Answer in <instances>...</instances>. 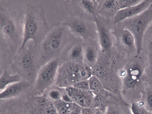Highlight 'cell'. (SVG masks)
<instances>
[{"instance_id":"4","label":"cell","mask_w":152,"mask_h":114,"mask_svg":"<svg viewBox=\"0 0 152 114\" xmlns=\"http://www.w3.org/2000/svg\"><path fill=\"white\" fill-rule=\"evenodd\" d=\"M152 22V4L141 13L121 22L123 24L124 28L128 30L133 35L137 54L142 49L145 33Z\"/></svg>"},{"instance_id":"25","label":"cell","mask_w":152,"mask_h":114,"mask_svg":"<svg viewBox=\"0 0 152 114\" xmlns=\"http://www.w3.org/2000/svg\"><path fill=\"white\" fill-rule=\"evenodd\" d=\"M103 8L108 10L117 9L118 11L117 0H105L102 4Z\"/></svg>"},{"instance_id":"22","label":"cell","mask_w":152,"mask_h":114,"mask_svg":"<svg viewBox=\"0 0 152 114\" xmlns=\"http://www.w3.org/2000/svg\"><path fill=\"white\" fill-rule=\"evenodd\" d=\"M132 114H146V109L142 104L133 103L130 107Z\"/></svg>"},{"instance_id":"8","label":"cell","mask_w":152,"mask_h":114,"mask_svg":"<svg viewBox=\"0 0 152 114\" xmlns=\"http://www.w3.org/2000/svg\"><path fill=\"white\" fill-rule=\"evenodd\" d=\"M37 50L33 43L28 44L27 43L20 51L18 52L15 61L16 65L27 74H31L35 67V54Z\"/></svg>"},{"instance_id":"26","label":"cell","mask_w":152,"mask_h":114,"mask_svg":"<svg viewBox=\"0 0 152 114\" xmlns=\"http://www.w3.org/2000/svg\"><path fill=\"white\" fill-rule=\"evenodd\" d=\"M72 86L81 90H89V84L88 80L79 81L75 83Z\"/></svg>"},{"instance_id":"29","label":"cell","mask_w":152,"mask_h":114,"mask_svg":"<svg viewBox=\"0 0 152 114\" xmlns=\"http://www.w3.org/2000/svg\"><path fill=\"white\" fill-rule=\"evenodd\" d=\"M146 103L148 108L152 113V90H149L146 95Z\"/></svg>"},{"instance_id":"23","label":"cell","mask_w":152,"mask_h":114,"mask_svg":"<svg viewBox=\"0 0 152 114\" xmlns=\"http://www.w3.org/2000/svg\"><path fill=\"white\" fill-rule=\"evenodd\" d=\"M62 93L58 89H53L50 90L46 96L52 102L61 99Z\"/></svg>"},{"instance_id":"14","label":"cell","mask_w":152,"mask_h":114,"mask_svg":"<svg viewBox=\"0 0 152 114\" xmlns=\"http://www.w3.org/2000/svg\"><path fill=\"white\" fill-rule=\"evenodd\" d=\"M22 80L18 74H12L5 69L0 77V90L1 91L9 85Z\"/></svg>"},{"instance_id":"1","label":"cell","mask_w":152,"mask_h":114,"mask_svg":"<svg viewBox=\"0 0 152 114\" xmlns=\"http://www.w3.org/2000/svg\"><path fill=\"white\" fill-rule=\"evenodd\" d=\"M23 12V40L18 52L30 41L33 42L37 49L50 29L41 4L28 3Z\"/></svg>"},{"instance_id":"7","label":"cell","mask_w":152,"mask_h":114,"mask_svg":"<svg viewBox=\"0 0 152 114\" xmlns=\"http://www.w3.org/2000/svg\"><path fill=\"white\" fill-rule=\"evenodd\" d=\"M71 101L84 108H96L94 102V95L90 90H85L70 86L64 89Z\"/></svg>"},{"instance_id":"18","label":"cell","mask_w":152,"mask_h":114,"mask_svg":"<svg viewBox=\"0 0 152 114\" xmlns=\"http://www.w3.org/2000/svg\"><path fill=\"white\" fill-rule=\"evenodd\" d=\"M83 57L87 63L92 65L95 62L96 59V53L93 48L91 47H87L83 51Z\"/></svg>"},{"instance_id":"12","label":"cell","mask_w":152,"mask_h":114,"mask_svg":"<svg viewBox=\"0 0 152 114\" xmlns=\"http://www.w3.org/2000/svg\"><path fill=\"white\" fill-rule=\"evenodd\" d=\"M98 33L99 40L102 49L103 51L109 50L112 46V41L109 34L99 20L95 19Z\"/></svg>"},{"instance_id":"3","label":"cell","mask_w":152,"mask_h":114,"mask_svg":"<svg viewBox=\"0 0 152 114\" xmlns=\"http://www.w3.org/2000/svg\"><path fill=\"white\" fill-rule=\"evenodd\" d=\"M92 75V70L87 65L66 62L60 65L55 84L58 88L64 89L79 81L88 80Z\"/></svg>"},{"instance_id":"6","label":"cell","mask_w":152,"mask_h":114,"mask_svg":"<svg viewBox=\"0 0 152 114\" xmlns=\"http://www.w3.org/2000/svg\"><path fill=\"white\" fill-rule=\"evenodd\" d=\"M59 65V60L55 58L50 60L40 68L35 82L34 89L37 93L41 94L55 84Z\"/></svg>"},{"instance_id":"19","label":"cell","mask_w":152,"mask_h":114,"mask_svg":"<svg viewBox=\"0 0 152 114\" xmlns=\"http://www.w3.org/2000/svg\"><path fill=\"white\" fill-rule=\"evenodd\" d=\"M141 67L137 64L130 67L127 71L126 74L133 79L138 81L142 74Z\"/></svg>"},{"instance_id":"11","label":"cell","mask_w":152,"mask_h":114,"mask_svg":"<svg viewBox=\"0 0 152 114\" xmlns=\"http://www.w3.org/2000/svg\"><path fill=\"white\" fill-rule=\"evenodd\" d=\"M30 86L29 82L22 80L20 81L11 84L1 91L0 99L5 100L16 97Z\"/></svg>"},{"instance_id":"5","label":"cell","mask_w":152,"mask_h":114,"mask_svg":"<svg viewBox=\"0 0 152 114\" xmlns=\"http://www.w3.org/2000/svg\"><path fill=\"white\" fill-rule=\"evenodd\" d=\"M64 25L54 23L37 49L44 56L56 55L63 47L66 35Z\"/></svg>"},{"instance_id":"15","label":"cell","mask_w":152,"mask_h":114,"mask_svg":"<svg viewBox=\"0 0 152 114\" xmlns=\"http://www.w3.org/2000/svg\"><path fill=\"white\" fill-rule=\"evenodd\" d=\"M89 90L95 96H106L107 92L99 78L92 74L88 79Z\"/></svg>"},{"instance_id":"27","label":"cell","mask_w":152,"mask_h":114,"mask_svg":"<svg viewBox=\"0 0 152 114\" xmlns=\"http://www.w3.org/2000/svg\"><path fill=\"white\" fill-rule=\"evenodd\" d=\"M104 114H122V113L116 107L111 105L108 106Z\"/></svg>"},{"instance_id":"10","label":"cell","mask_w":152,"mask_h":114,"mask_svg":"<svg viewBox=\"0 0 152 114\" xmlns=\"http://www.w3.org/2000/svg\"><path fill=\"white\" fill-rule=\"evenodd\" d=\"M31 105V114H58L53 103L44 95L33 98Z\"/></svg>"},{"instance_id":"21","label":"cell","mask_w":152,"mask_h":114,"mask_svg":"<svg viewBox=\"0 0 152 114\" xmlns=\"http://www.w3.org/2000/svg\"><path fill=\"white\" fill-rule=\"evenodd\" d=\"M93 1L90 0L81 1L80 4L83 8L89 13L94 15L95 7Z\"/></svg>"},{"instance_id":"2","label":"cell","mask_w":152,"mask_h":114,"mask_svg":"<svg viewBox=\"0 0 152 114\" xmlns=\"http://www.w3.org/2000/svg\"><path fill=\"white\" fill-rule=\"evenodd\" d=\"M0 31L1 41L7 48L18 50L23 40L22 21L15 12L0 6Z\"/></svg>"},{"instance_id":"20","label":"cell","mask_w":152,"mask_h":114,"mask_svg":"<svg viewBox=\"0 0 152 114\" xmlns=\"http://www.w3.org/2000/svg\"><path fill=\"white\" fill-rule=\"evenodd\" d=\"M83 50L82 47L79 45L73 47L70 50L69 55L70 58L73 60L77 61L83 57Z\"/></svg>"},{"instance_id":"9","label":"cell","mask_w":152,"mask_h":114,"mask_svg":"<svg viewBox=\"0 0 152 114\" xmlns=\"http://www.w3.org/2000/svg\"><path fill=\"white\" fill-rule=\"evenodd\" d=\"M152 4V0H142L136 5L118 10L113 18L114 25L141 13Z\"/></svg>"},{"instance_id":"16","label":"cell","mask_w":152,"mask_h":114,"mask_svg":"<svg viewBox=\"0 0 152 114\" xmlns=\"http://www.w3.org/2000/svg\"><path fill=\"white\" fill-rule=\"evenodd\" d=\"M63 24L69 28L73 32L78 35H85L88 32L86 25L81 21H67Z\"/></svg>"},{"instance_id":"28","label":"cell","mask_w":152,"mask_h":114,"mask_svg":"<svg viewBox=\"0 0 152 114\" xmlns=\"http://www.w3.org/2000/svg\"><path fill=\"white\" fill-rule=\"evenodd\" d=\"M83 108L72 102L69 114H82Z\"/></svg>"},{"instance_id":"17","label":"cell","mask_w":152,"mask_h":114,"mask_svg":"<svg viewBox=\"0 0 152 114\" xmlns=\"http://www.w3.org/2000/svg\"><path fill=\"white\" fill-rule=\"evenodd\" d=\"M52 102L58 114H69L72 102L61 99Z\"/></svg>"},{"instance_id":"24","label":"cell","mask_w":152,"mask_h":114,"mask_svg":"<svg viewBox=\"0 0 152 114\" xmlns=\"http://www.w3.org/2000/svg\"><path fill=\"white\" fill-rule=\"evenodd\" d=\"M124 77V82L125 85L127 88H131L134 87L138 82L126 74V72Z\"/></svg>"},{"instance_id":"30","label":"cell","mask_w":152,"mask_h":114,"mask_svg":"<svg viewBox=\"0 0 152 114\" xmlns=\"http://www.w3.org/2000/svg\"><path fill=\"white\" fill-rule=\"evenodd\" d=\"M150 47L152 50V38H151L149 43Z\"/></svg>"},{"instance_id":"13","label":"cell","mask_w":152,"mask_h":114,"mask_svg":"<svg viewBox=\"0 0 152 114\" xmlns=\"http://www.w3.org/2000/svg\"><path fill=\"white\" fill-rule=\"evenodd\" d=\"M119 39L122 45L126 49L137 52L134 38L128 30L124 28L119 35Z\"/></svg>"}]
</instances>
